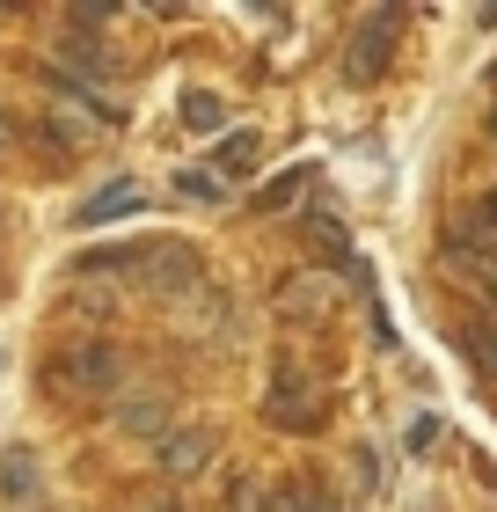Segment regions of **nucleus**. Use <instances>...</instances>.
<instances>
[{"label":"nucleus","mask_w":497,"mask_h":512,"mask_svg":"<svg viewBox=\"0 0 497 512\" xmlns=\"http://www.w3.org/2000/svg\"><path fill=\"white\" fill-rule=\"evenodd\" d=\"M139 205H147V191H139L132 176H117V183H103L96 198L81 205V227H103V220H125V213H139Z\"/></svg>","instance_id":"6"},{"label":"nucleus","mask_w":497,"mask_h":512,"mask_svg":"<svg viewBox=\"0 0 497 512\" xmlns=\"http://www.w3.org/2000/svg\"><path fill=\"white\" fill-rule=\"evenodd\" d=\"M0 498H8V505L37 498V454H30V447H8V454H0Z\"/></svg>","instance_id":"9"},{"label":"nucleus","mask_w":497,"mask_h":512,"mask_svg":"<svg viewBox=\"0 0 497 512\" xmlns=\"http://www.w3.org/2000/svg\"><path fill=\"white\" fill-rule=\"evenodd\" d=\"M307 242H315V256H322L329 271H344V264H351V235H344V227L329 220V213H307Z\"/></svg>","instance_id":"11"},{"label":"nucleus","mask_w":497,"mask_h":512,"mask_svg":"<svg viewBox=\"0 0 497 512\" xmlns=\"http://www.w3.org/2000/svg\"><path fill=\"white\" fill-rule=\"evenodd\" d=\"M395 37H402V8H366L359 15V30H351V44H344V74L351 81H381L388 74V59H395Z\"/></svg>","instance_id":"2"},{"label":"nucleus","mask_w":497,"mask_h":512,"mask_svg":"<svg viewBox=\"0 0 497 512\" xmlns=\"http://www.w3.org/2000/svg\"><path fill=\"white\" fill-rule=\"evenodd\" d=\"M307 191V169H286V176H271L264 191H256V213H286V205Z\"/></svg>","instance_id":"13"},{"label":"nucleus","mask_w":497,"mask_h":512,"mask_svg":"<svg viewBox=\"0 0 497 512\" xmlns=\"http://www.w3.org/2000/svg\"><path fill=\"white\" fill-rule=\"evenodd\" d=\"M432 439H439V417H417V425H410V439H402V447H410V454H424V447H432Z\"/></svg>","instance_id":"16"},{"label":"nucleus","mask_w":497,"mask_h":512,"mask_svg":"<svg viewBox=\"0 0 497 512\" xmlns=\"http://www.w3.org/2000/svg\"><path fill=\"white\" fill-rule=\"evenodd\" d=\"M454 235H461L468 249H490V242H497V191H483V198H468V205H461Z\"/></svg>","instance_id":"7"},{"label":"nucleus","mask_w":497,"mask_h":512,"mask_svg":"<svg viewBox=\"0 0 497 512\" xmlns=\"http://www.w3.org/2000/svg\"><path fill=\"white\" fill-rule=\"evenodd\" d=\"M461 344H468V359H476V374H490V381H497V322H468Z\"/></svg>","instance_id":"14"},{"label":"nucleus","mask_w":497,"mask_h":512,"mask_svg":"<svg viewBox=\"0 0 497 512\" xmlns=\"http://www.w3.org/2000/svg\"><path fill=\"white\" fill-rule=\"evenodd\" d=\"M212 447H220V439H212L205 425H191V432H161V469H169V476H205Z\"/></svg>","instance_id":"3"},{"label":"nucleus","mask_w":497,"mask_h":512,"mask_svg":"<svg viewBox=\"0 0 497 512\" xmlns=\"http://www.w3.org/2000/svg\"><path fill=\"white\" fill-rule=\"evenodd\" d=\"M161 417H169V395H125V410H117V425L125 432H161Z\"/></svg>","instance_id":"12"},{"label":"nucleus","mask_w":497,"mask_h":512,"mask_svg":"<svg viewBox=\"0 0 497 512\" xmlns=\"http://www.w3.org/2000/svg\"><path fill=\"white\" fill-rule=\"evenodd\" d=\"M490 125H497V118H490Z\"/></svg>","instance_id":"19"},{"label":"nucleus","mask_w":497,"mask_h":512,"mask_svg":"<svg viewBox=\"0 0 497 512\" xmlns=\"http://www.w3.org/2000/svg\"><path fill=\"white\" fill-rule=\"evenodd\" d=\"M256 161H264V132H227L220 147H212V169H220V183H242V176H256Z\"/></svg>","instance_id":"4"},{"label":"nucleus","mask_w":497,"mask_h":512,"mask_svg":"<svg viewBox=\"0 0 497 512\" xmlns=\"http://www.w3.org/2000/svg\"><path fill=\"white\" fill-rule=\"evenodd\" d=\"M271 425L315 432V425H322V403H315V395H300V388H286V381H278V388H271Z\"/></svg>","instance_id":"8"},{"label":"nucleus","mask_w":497,"mask_h":512,"mask_svg":"<svg viewBox=\"0 0 497 512\" xmlns=\"http://www.w3.org/2000/svg\"><path fill=\"white\" fill-rule=\"evenodd\" d=\"M117 381H125V352L110 337H74L44 359V395H59V403H96Z\"/></svg>","instance_id":"1"},{"label":"nucleus","mask_w":497,"mask_h":512,"mask_svg":"<svg viewBox=\"0 0 497 512\" xmlns=\"http://www.w3.org/2000/svg\"><path fill=\"white\" fill-rule=\"evenodd\" d=\"M337 308V286H322V278H293V286H278V315L293 322H322Z\"/></svg>","instance_id":"5"},{"label":"nucleus","mask_w":497,"mask_h":512,"mask_svg":"<svg viewBox=\"0 0 497 512\" xmlns=\"http://www.w3.org/2000/svg\"><path fill=\"white\" fill-rule=\"evenodd\" d=\"M0 293H8V271H0Z\"/></svg>","instance_id":"18"},{"label":"nucleus","mask_w":497,"mask_h":512,"mask_svg":"<svg viewBox=\"0 0 497 512\" xmlns=\"http://www.w3.org/2000/svg\"><path fill=\"white\" fill-rule=\"evenodd\" d=\"M0 374H8V352H0Z\"/></svg>","instance_id":"17"},{"label":"nucleus","mask_w":497,"mask_h":512,"mask_svg":"<svg viewBox=\"0 0 497 512\" xmlns=\"http://www.w3.org/2000/svg\"><path fill=\"white\" fill-rule=\"evenodd\" d=\"M176 191H183V198H198V205H212V198L227 191V183H220V176H205V169H183V176H176Z\"/></svg>","instance_id":"15"},{"label":"nucleus","mask_w":497,"mask_h":512,"mask_svg":"<svg viewBox=\"0 0 497 512\" xmlns=\"http://www.w3.org/2000/svg\"><path fill=\"white\" fill-rule=\"evenodd\" d=\"M183 125H191V132H212V139H227V103L212 96V88H183Z\"/></svg>","instance_id":"10"}]
</instances>
